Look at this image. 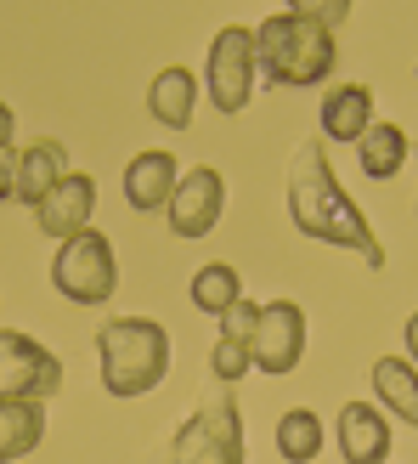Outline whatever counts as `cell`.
Masks as SVG:
<instances>
[{
    "label": "cell",
    "mask_w": 418,
    "mask_h": 464,
    "mask_svg": "<svg viewBox=\"0 0 418 464\" xmlns=\"http://www.w3.org/2000/svg\"><path fill=\"white\" fill-rule=\"evenodd\" d=\"M289 221L317 244H334V249H351L367 272L385 266V249L374 238L367 216L356 210V198L339 188V176L328 165L317 136H306L294 153H289Z\"/></svg>",
    "instance_id": "6da1fadb"
},
{
    "label": "cell",
    "mask_w": 418,
    "mask_h": 464,
    "mask_svg": "<svg viewBox=\"0 0 418 464\" xmlns=\"http://www.w3.org/2000/svg\"><path fill=\"white\" fill-rule=\"evenodd\" d=\"M254 63L271 85H322L334 74V23L311 6H283L254 29Z\"/></svg>",
    "instance_id": "7a4b0ae2"
},
{
    "label": "cell",
    "mask_w": 418,
    "mask_h": 464,
    "mask_svg": "<svg viewBox=\"0 0 418 464\" xmlns=\"http://www.w3.org/2000/svg\"><path fill=\"white\" fill-rule=\"evenodd\" d=\"M97 362L108 397H147L170 374V334L153 317H113L97 329Z\"/></svg>",
    "instance_id": "3957f363"
},
{
    "label": "cell",
    "mask_w": 418,
    "mask_h": 464,
    "mask_svg": "<svg viewBox=\"0 0 418 464\" xmlns=\"http://www.w3.org/2000/svg\"><path fill=\"white\" fill-rule=\"evenodd\" d=\"M52 284H57L62 300H74V306H102V300L119 289V255H113V244L90 227V232H80V238L57 244Z\"/></svg>",
    "instance_id": "277c9868"
},
{
    "label": "cell",
    "mask_w": 418,
    "mask_h": 464,
    "mask_svg": "<svg viewBox=\"0 0 418 464\" xmlns=\"http://www.w3.org/2000/svg\"><path fill=\"white\" fill-rule=\"evenodd\" d=\"M254 29L243 23H226V29L209 40V63H204V85H209V108L215 113H243L254 97Z\"/></svg>",
    "instance_id": "5b68a950"
},
{
    "label": "cell",
    "mask_w": 418,
    "mask_h": 464,
    "mask_svg": "<svg viewBox=\"0 0 418 464\" xmlns=\"http://www.w3.org/2000/svg\"><path fill=\"white\" fill-rule=\"evenodd\" d=\"M170 464H243V413L232 397L204 402L170 442Z\"/></svg>",
    "instance_id": "8992f818"
},
{
    "label": "cell",
    "mask_w": 418,
    "mask_h": 464,
    "mask_svg": "<svg viewBox=\"0 0 418 464\" xmlns=\"http://www.w3.org/2000/svg\"><path fill=\"white\" fill-rule=\"evenodd\" d=\"M62 385V362L34 334L0 329V402H45Z\"/></svg>",
    "instance_id": "52a82bcc"
},
{
    "label": "cell",
    "mask_w": 418,
    "mask_h": 464,
    "mask_svg": "<svg viewBox=\"0 0 418 464\" xmlns=\"http://www.w3.org/2000/svg\"><path fill=\"white\" fill-rule=\"evenodd\" d=\"M249 352H254V368H261V374H271V380L294 374L299 357H306V312H299L294 300H266Z\"/></svg>",
    "instance_id": "ba28073f"
},
{
    "label": "cell",
    "mask_w": 418,
    "mask_h": 464,
    "mask_svg": "<svg viewBox=\"0 0 418 464\" xmlns=\"http://www.w3.org/2000/svg\"><path fill=\"white\" fill-rule=\"evenodd\" d=\"M221 210H226V181H221V170L198 165V170H187V176L176 181L165 216H170L176 238H209L215 221H221Z\"/></svg>",
    "instance_id": "9c48e42d"
},
{
    "label": "cell",
    "mask_w": 418,
    "mask_h": 464,
    "mask_svg": "<svg viewBox=\"0 0 418 464\" xmlns=\"http://www.w3.org/2000/svg\"><path fill=\"white\" fill-rule=\"evenodd\" d=\"M90 216H97V181H90L85 170H68L57 188H52V198L34 210L40 232H45V238H57V244L90 232Z\"/></svg>",
    "instance_id": "30bf717a"
},
{
    "label": "cell",
    "mask_w": 418,
    "mask_h": 464,
    "mask_svg": "<svg viewBox=\"0 0 418 464\" xmlns=\"http://www.w3.org/2000/svg\"><path fill=\"white\" fill-rule=\"evenodd\" d=\"M334 436H339L345 464H385L390 459V420L374 402H345L334 420Z\"/></svg>",
    "instance_id": "8fae6325"
},
{
    "label": "cell",
    "mask_w": 418,
    "mask_h": 464,
    "mask_svg": "<svg viewBox=\"0 0 418 464\" xmlns=\"http://www.w3.org/2000/svg\"><path fill=\"white\" fill-rule=\"evenodd\" d=\"M176 181H181V170H176V153H165V148H147V153H136V159H130V170H125V198H130V210H142V216H153V210H170V193H176Z\"/></svg>",
    "instance_id": "7c38bea8"
},
{
    "label": "cell",
    "mask_w": 418,
    "mask_h": 464,
    "mask_svg": "<svg viewBox=\"0 0 418 464\" xmlns=\"http://www.w3.org/2000/svg\"><path fill=\"white\" fill-rule=\"evenodd\" d=\"M62 176H68L62 142H29V148L12 159V198H23V204H34V210H40Z\"/></svg>",
    "instance_id": "4fadbf2b"
},
{
    "label": "cell",
    "mask_w": 418,
    "mask_h": 464,
    "mask_svg": "<svg viewBox=\"0 0 418 464\" xmlns=\"http://www.w3.org/2000/svg\"><path fill=\"white\" fill-rule=\"evenodd\" d=\"M322 142H362L374 130V91L367 85H334L322 97Z\"/></svg>",
    "instance_id": "5bb4252c"
},
{
    "label": "cell",
    "mask_w": 418,
    "mask_h": 464,
    "mask_svg": "<svg viewBox=\"0 0 418 464\" xmlns=\"http://www.w3.org/2000/svg\"><path fill=\"white\" fill-rule=\"evenodd\" d=\"M193 108H198V74H193V68H165V74H153L147 113H153L158 125L187 130L193 125Z\"/></svg>",
    "instance_id": "9a60e30c"
},
{
    "label": "cell",
    "mask_w": 418,
    "mask_h": 464,
    "mask_svg": "<svg viewBox=\"0 0 418 464\" xmlns=\"http://www.w3.org/2000/svg\"><path fill=\"white\" fill-rule=\"evenodd\" d=\"M374 397L385 420L418 425V368L407 357H379L374 362Z\"/></svg>",
    "instance_id": "2e32d148"
},
{
    "label": "cell",
    "mask_w": 418,
    "mask_h": 464,
    "mask_svg": "<svg viewBox=\"0 0 418 464\" xmlns=\"http://www.w3.org/2000/svg\"><path fill=\"white\" fill-rule=\"evenodd\" d=\"M45 442V402H0V464L29 459Z\"/></svg>",
    "instance_id": "e0dca14e"
},
{
    "label": "cell",
    "mask_w": 418,
    "mask_h": 464,
    "mask_svg": "<svg viewBox=\"0 0 418 464\" xmlns=\"http://www.w3.org/2000/svg\"><path fill=\"white\" fill-rule=\"evenodd\" d=\"M356 153H362V176L367 181H390L407 165V130L390 125V120H374V130L356 142Z\"/></svg>",
    "instance_id": "ac0fdd59"
},
{
    "label": "cell",
    "mask_w": 418,
    "mask_h": 464,
    "mask_svg": "<svg viewBox=\"0 0 418 464\" xmlns=\"http://www.w3.org/2000/svg\"><path fill=\"white\" fill-rule=\"evenodd\" d=\"M243 300V284H238V266H226V261H209L193 272V306L209 312V317H226L232 306Z\"/></svg>",
    "instance_id": "d6986e66"
},
{
    "label": "cell",
    "mask_w": 418,
    "mask_h": 464,
    "mask_svg": "<svg viewBox=\"0 0 418 464\" xmlns=\"http://www.w3.org/2000/svg\"><path fill=\"white\" fill-rule=\"evenodd\" d=\"M277 453L289 464H311L322 453V420L311 408H289L283 420H277Z\"/></svg>",
    "instance_id": "ffe728a7"
},
{
    "label": "cell",
    "mask_w": 418,
    "mask_h": 464,
    "mask_svg": "<svg viewBox=\"0 0 418 464\" xmlns=\"http://www.w3.org/2000/svg\"><path fill=\"white\" fill-rule=\"evenodd\" d=\"M249 368H254V352H249V340H232V334H221V340H215V352H209V374L232 385V380H243Z\"/></svg>",
    "instance_id": "44dd1931"
},
{
    "label": "cell",
    "mask_w": 418,
    "mask_h": 464,
    "mask_svg": "<svg viewBox=\"0 0 418 464\" xmlns=\"http://www.w3.org/2000/svg\"><path fill=\"white\" fill-rule=\"evenodd\" d=\"M254 323H261V306H254V300L243 295L238 306L221 317V334H232V340H254Z\"/></svg>",
    "instance_id": "7402d4cb"
},
{
    "label": "cell",
    "mask_w": 418,
    "mask_h": 464,
    "mask_svg": "<svg viewBox=\"0 0 418 464\" xmlns=\"http://www.w3.org/2000/svg\"><path fill=\"white\" fill-rule=\"evenodd\" d=\"M12 136H17V113H12L6 102H0V153L12 148Z\"/></svg>",
    "instance_id": "603a6c76"
},
{
    "label": "cell",
    "mask_w": 418,
    "mask_h": 464,
    "mask_svg": "<svg viewBox=\"0 0 418 464\" xmlns=\"http://www.w3.org/2000/svg\"><path fill=\"white\" fill-rule=\"evenodd\" d=\"M12 198V153H0V204Z\"/></svg>",
    "instance_id": "cb8c5ba5"
},
{
    "label": "cell",
    "mask_w": 418,
    "mask_h": 464,
    "mask_svg": "<svg viewBox=\"0 0 418 464\" xmlns=\"http://www.w3.org/2000/svg\"><path fill=\"white\" fill-rule=\"evenodd\" d=\"M407 362H413V368H418V312H413V317H407Z\"/></svg>",
    "instance_id": "d4e9b609"
}]
</instances>
